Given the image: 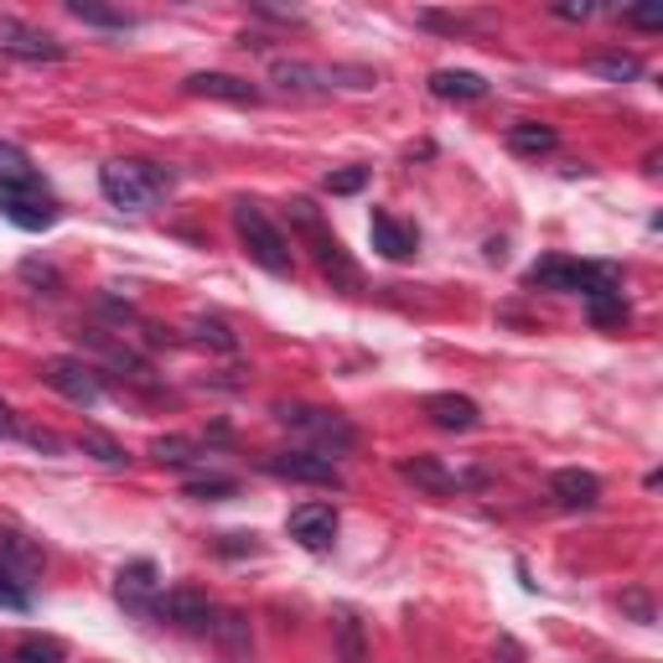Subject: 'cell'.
Masks as SVG:
<instances>
[{"label": "cell", "mask_w": 663, "mask_h": 663, "mask_svg": "<svg viewBox=\"0 0 663 663\" xmlns=\"http://www.w3.org/2000/svg\"><path fill=\"white\" fill-rule=\"evenodd\" d=\"M285 223H291V234L311 249L317 270L332 280L337 291H347V296H353V291H364V270L353 265V255L343 249V238L327 229V218H321V208L311 202V197H291V202H285Z\"/></svg>", "instance_id": "1"}, {"label": "cell", "mask_w": 663, "mask_h": 663, "mask_svg": "<svg viewBox=\"0 0 663 663\" xmlns=\"http://www.w3.org/2000/svg\"><path fill=\"white\" fill-rule=\"evenodd\" d=\"M234 229H238V244L249 249V259H255L265 275H275V280L296 275V249H291V238L280 234V223L265 213L259 202L238 197L234 202Z\"/></svg>", "instance_id": "2"}, {"label": "cell", "mask_w": 663, "mask_h": 663, "mask_svg": "<svg viewBox=\"0 0 663 663\" xmlns=\"http://www.w3.org/2000/svg\"><path fill=\"white\" fill-rule=\"evenodd\" d=\"M524 285H535V291H565V296H617L622 285V270L617 265H586V259H565V255H550L529 265V275Z\"/></svg>", "instance_id": "3"}, {"label": "cell", "mask_w": 663, "mask_h": 663, "mask_svg": "<svg viewBox=\"0 0 663 663\" xmlns=\"http://www.w3.org/2000/svg\"><path fill=\"white\" fill-rule=\"evenodd\" d=\"M275 420L280 426L300 430V435H311L317 441V456H343V451L358 446V430L347 415L337 409H317V405H275Z\"/></svg>", "instance_id": "4"}, {"label": "cell", "mask_w": 663, "mask_h": 663, "mask_svg": "<svg viewBox=\"0 0 663 663\" xmlns=\"http://www.w3.org/2000/svg\"><path fill=\"white\" fill-rule=\"evenodd\" d=\"M42 384L52 389V394H63L67 405H78V409H94L99 400H105L99 368L84 364V358H67V353H58V358H47L42 364Z\"/></svg>", "instance_id": "5"}, {"label": "cell", "mask_w": 663, "mask_h": 663, "mask_svg": "<svg viewBox=\"0 0 663 663\" xmlns=\"http://www.w3.org/2000/svg\"><path fill=\"white\" fill-rule=\"evenodd\" d=\"M0 52L16 63H63L67 42H58L52 32L22 22V16H0Z\"/></svg>", "instance_id": "6"}, {"label": "cell", "mask_w": 663, "mask_h": 663, "mask_svg": "<svg viewBox=\"0 0 663 663\" xmlns=\"http://www.w3.org/2000/svg\"><path fill=\"white\" fill-rule=\"evenodd\" d=\"M156 617L182 627V633H213L218 606H213V597L197 591V586H172V591L156 597Z\"/></svg>", "instance_id": "7"}, {"label": "cell", "mask_w": 663, "mask_h": 663, "mask_svg": "<svg viewBox=\"0 0 663 663\" xmlns=\"http://www.w3.org/2000/svg\"><path fill=\"white\" fill-rule=\"evenodd\" d=\"M0 213L11 218L16 229H26V234H42V229H52V223L63 218V208H58V197L37 182V187H0Z\"/></svg>", "instance_id": "8"}, {"label": "cell", "mask_w": 663, "mask_h": 663, "mask_svg": "<svg viewBox=\"0 0 663 663\" xmlns=\"http://www.w3.org/2000/svg\"><path fill=\"white\" fill-rule=\"evenodd\" d=\"M285 535L296 539L300 550L321 555V550H332V539H337V508H332V503H300V508H291V518H285Z\"/></svg>", "instance_id": "9"}, {"label": "cell", "mask_w": 663, "mask_h": 663, "mask_svg": "<svg viewBox=\"0 0 663 663\" xmlns=\"http://www.w3.org/2000/svg\"><path fill=\"white\" fill-rule=\"evenodd\" d=\"M265 467L285 477V482H311V488H343V471L332 456H317V451H280Z\"/></svg>", "instance_id": "10"}, {"label": "cell", "mask_w": 663, "mask_h": 663, "mask_svg": "<svg viewBox=\"0 0 663 663\" xmlns=\"http://www.w3.org/2000/svg\"><path fill=\"white\" fill-rule=\"evenodd\" d=\"M99 187H105V197L114 208H125V213H146L150 202H156L135 161H109V167H99Z\"/></svg>", "instance_id": "11"}, {"label": "cell", "mask_w": 663, "mask_h": 663, "mask_svg": "<svg viewBox=\"0 0 663 663\" xmlns=\"http://www.w3.org/2000/svg\"><path fill=\"white\" fill-rule=\"evenodd\" d=\"M270 84L291 99H327L332 94V73L317 63H300V58H275L270 63Z\"/></svg>", "instance_id": "12"}, {"label": "cell", "mask_w": 663, "mask_h": 663, "mask_svg": "<svg viewBox=\"0 0 663 663\" xmlns=\"http://www.w3.org/2000/svg\"><path fill=\"white\" fill-rule=\"evenodd\" d=\"M156 586H161V570L150 560H130L125 570L114 576V597L135 617H156Z\"/></svg>", "instance_id": "13"}, {"label": "cell", "mask_w": 663, "mask_h": 663, "mask_svg": "<svg viewBox=\"0 0 663 663\" xmlns=\"http://www.w3.org/2000/svg\"><path fill=\"white\" fill-rule=\"evenodd\" d=\"M182 88H187V94H197V99H218V105H249V109L265 99L249 78H234V73H193Z\"/></svg>", "instance_id": "14"}, {"label": "cell", "mask_w": 663, "mask_h": 663, "mask_svg": "<svg viewBox=\"0 0 663 663\" xmlns=\"http://www.w3.org/2000/svg\"><path fill=\"white\" fill-rule=\"evenodd\" d=\"M400 477L415 482L420 492H430V498H451V492L467 488V477H456L451 467H441L435 456H405V462H400Z\"/></svg>", "instance_id": "15"}, {"label": "cell", "mask_w": 663, "mask_h": 663, "mask_svg": "<svg viewBox=\"0 0 663 663\" xmlns=\"http://www.w3.org/2000/svg\"><path fill=\"white\" fill-rule=\"evenodd\" d=\"M550 498L560 508H597L601 503V477L597 471H580V467H565L550 477Z\"/></svg>", "instance_id": "16"}, {"label": "cell", "mask_w": 663, "mask_h": 663, "mask_svg": "<svg viewBox=\"0 0 663 663\" xmlns=\"http://www.w3.org/2000/svg\"><path fill=\"white\" fill-rule=\"evenodd\" d=\"M430 415V426L441 430H477V420H482V409H477V400H467V394H426V405H420Z\"/></svg>", "instance_id": "17"}, {"label": "cell", "mask_w": 663, "mask_h": 663, "mask_svg": "<svg viewBox=\"0 0 663 663\" xmlns=\"http://www.w3.org/2000/svg\"><path fill=\"white\" fill-rule=\"evenodd\" d=\"M368 234H373V249L384 259H409L420 249V234H415L409 223H400L394 213H373L368 218Z\"/></svg>", "instance_id": "18"}, {"label": "cell", "mask_w": 663, "mask_h": 663, "mask_svg": "<svg viewBox=\"0 0 663 663\" xmlns=\"http://www.w3.org/2000/svg\"><path fill=\"white\" fill-rule=\"evenodd\" d=\"M430 94L456 99V105H477V99H488V78L467 73V67H441V73H430Z\"/></svg>", "instance_id": "19"}, {"label": "cell", "mask_w": 663, "mask_h": 663, "mask_svg": "<svg viewBox=\"0 0 663 663\" xmlns=\"http://www.w3.org/2000/svg\"><path fill=\"white\" fill-rule=\"evenodd\" d=\"M213 638H218V648H223V663L255 659V638H249V617H244V612H218Z\"/></svg>", "instance_id": "20"}, {"label": "cell", "mask_w": 663, "mask_h": 663, "mask_svg": "<svg viewBox=\"0 0 663 663\" xmlns=\"http://www.w3.org/2000/svg\"><path fill=\"white\" fill-rule=\"evenodd\" d=\"M332 633H337V659L368 663V633H364V617H358L353 606H337V612H332Z\"/></svg>", "instance_id": "21"}, {"label": "cell", "mask_w": 663, "mask_h": 663, "mask_svg": "<svg viewBox=\"0 0 663 663\" xmlns=\"http://www.w3.org/2000/svg\"><path fill=\"white\" fill-rule=\"evenodd\" d=\"M555 146H560L555 125H539V120H518V125H508V150H514V156H550Z\"/></svg>", "instance_id": "22"}, {"label": "cell", "mask_w": 663, "mask_h": 663, "mask_svg": "<svg viewBox=\"0 0 663 663\" xmlns=\"http://www.w3.org/2000/svg\"><path fill=\"white\" fill-rule=\"evenodd\" d=\"M42 176L32 167V156H26L16 140H0V187H37Z\"/></svg>", "instance_id": "23"}, {"label": "cell", "mask_w": 663, "mask_h": 663, "mask_svg": "<svg viewBox=\"0 0 663 663\" xmlns=\"http://www.w3.org/2000/svg\"><path fill=\"white\" fill-rule=\"evenodd\" d=\"M67 16H78L84 26H105V32H130L135 26L130 11H114L105 0H67Z\"/></svg>", "instance_id": "24"}, {"label": "cell", "mask_w": 663, "mask_h": 663, "mask_svg": "<svg viewBox=\"0 0 663 663\" xmlns=\"http://www.w3.org/2000/svg\"><path fill=\"white\" fill-rule=\"evenodd\" d=\"M0 560H5V570H16V576H37V570H42V550L22 535H0Z\"/></svg>", "instance_id": "25"}, {"label": "cell", "mask_w": 663, "mask_h": 663, "mask_svg": "<svg viewBox=\"0 0 663 663\" xmlns=\"http://www.w3.org/2000/svg\"><path fill=\"white\" fill-rule=\"evenodd\" d=\"M11 663H67V648L47 633H26L16 648H11Z\"/></svg>", "instance_id": "26"}, {"label": "cell", "mask_w": 663, "mask_h": 663, "mask_svg": "<svg viewBox=\"0 0 663 663\" xmlns=\"http://www.w3.org/2000/svg\"><path fill=\"white\" fill-rule=\"evenodd\" d=\"M591 73L612 78V84H633V78H642V58H633V52H601V58H591Z\"/></svg>", "instance_id": "27"}, {"label": "cell", "mask_w": 663, "mask_h": 663, "mask_svg": "<svg viewBox=\"0 0 663 663\" xmlns=\"http://www.w3.org/2000/svg\"><path fill=\"white\" fill-rule=\"evenodd\" d=\"M150 456H156L161 467H187V462L202 456V446L187 441V435H161V441H150Z\"/></svg>", "instance_id": "28"}, {"label": "cell", "mask_w": 663, "mask_h": 663, "mask_svg": "<svg viewBox=\"0 0 663 663\" xmlns=\"http://www.w3.org/2000/svg\"><path fill=\"white\" fill-rule=\"evenodd\" d=\"M187 498H197V503L238 498V477H218V471H208V477H187Z\"/></svg>", "instance_id": "29"}, {"label": "cell", "mask_w": 663, "mask_h": 663, "mask_svg": "<svg viewBox=\"0 0 663 663\" xmlns=\"http://www.w3.org/2000/svg\"><path fill=\"white\" fill-rule=\"evenodd\" d=\"M78 446H84L94 462H105V467H125V462H130V451L120 446L114 435H105V430H84V435H78Z\"/></svg>", "instance_id": "30"}, {"label": "cell", "mask_w": 663, "mask_h": 663, "mask_svg": "<svg viewBox=\"0 0 663 663\" xmlns=\"http://www.w3.org/2000/svg\"><path fill=\"white\" fill-rule=\"evenodd\" d=\"M22 280L37 296H63V275H58V265H47V259H22Z\"/></svg>", "instance_id": "31"}, {"label": "cell", "mask_w": 663, "mask_h": 663, "mask_svg": "<svg viewBox=\"0 0 663 663\" xmlns=\"http://www.w3.org/2000/svg\"><path fill=\"white\" fill-rule=\"evenodd\" d=\"M193 332H197V343L218 347V353H234V347H238V337L229 332V321H223V317H197Z\"/></svg>", "instance_id": "32"}, {"label": "cell", "mask_w": 663, "mask_h": 663, "mask_svg": "<svg viewBox=\"0 0 663 663\" xmlns=\"http://www.w3.org/2000/svg\"><path fill=\"white\" fill-rule=\"evenodd\" d=\"M0 612H32V591H26L22 576L5 570V565H0Z\"/></svg>", "instance_id": "33"}, {"label": "cell", "mask_w": 663, "mask_h": 663, "mask_svg": "<svg viewBox=\"0 0 663 663\" xmlns=\"http://www.w3.org/2000/svg\"><path fill=\"white\" fill-rule=\"evenodd\" d=\"M332 197H353V193H364L368 187V172L364 167H347V172H327V182H321Z\"/></svg>", "instance_id": "34"}, {"label": "cell", "mask_w": 663, "mask_h": 663, "mask_svg": "<svg viewBox=\"0 0 663 663\" xmlns=\"http://www.w3.org/2000/svg\"><path fill=\"white\" fill-rule=\"evenodd\" d=\"M135 167H140V176H146L150 197H172L176 193V172H172V167H161V161H135Z\"/></svg>", "instance_id": "35"}, {"label": "cell", "mask_w": 663, "mask_h": 663, "mask_svg": "<svg viewBox=\"0 0 663 663\" xmlns=\"http://www.w3.org/2000/svg\"><path fill=\"white\" fill-rule=\"evenodd\" d=\"M591 321H597V327H622V321H627V300H622V291L617 296H591Z\"/></svg>", "instance_id": "36"}, {"label": "cell", "mask_w": 663, "mask_h": 663, "mask_svg": "<svg viewBox=\"0 0 663 663\" xmlns=\"http://www.w3.org/2000/svg\"><path fill=\"white\" fill-rule=\"evenodd\" d=\"M622 612H633V622L653 627V601H648V591H622Z\"/></svg>", "instance_id": "37"}, {"label": "cell", "mask_w": 663, "mask_h": 663, "mask_svg": "<svg viewBox=\"0 0 663 663\" xmlns=\"http://www.w3.org/2000/svg\"><path fill=\"white\" fill-rule=\"evenodd\" d=\"M16 441H26V446H37V451H63V435L37 430V426H22V435H16Z\"/></svg>", "instance_id": "38"}, {"label": "cell", "mask_w": 663, "mask_h": 663, "mask_svg": "<svg viewBox=\"0 0 663 663\" xmlns=\"http://www.w3.org/2000/svg\"><path fill=\"white\" fill-rule=\"evenodd\" d=\"M622 22L638 32H663V11H622Z\"/></svg>", "instance_id": "39"}, {"label": "cell", "mask_w": 663, "mask_h": 663, "mask_svg": "<svg viewBox=\"0 0 663 663\" xmlns=\"http://www.w3.org/2000/svg\"><path fill=\"white\" fill-rule=\"evenodd\" d=\"M218 550H223V555H244V550L255 555L259 544H255V535H223V539H218Z\"/></svg>", "instance_id": "40"}, {"label": "cell", "mask_w": 663, "mask_h": 663, "mask_svg": "<svg viewBox=\"0 0 663 663\" xmlns=\"http://www.w3.org/2000/svg\"><path fill=\"white\" fill-rule=\"evenodd\" d=\"M555 16H560V22H586V16H591V5H586V0H580V5H555Z\"/></svg>", "instance_id": "41"}, {"label": "cell", "mask_w": 663, "mask_h": 663, "mask_svg": "<svg viewBox=\"0 0 663 663\" xmlns=\"http://www.w3.org/2000/svg\"><path fill=\"white\" fill-rule=\"evenodd\" d=\"M0 435H5V441H16V435H22V420H16L5 405H0Z\"/></svg>", "instance_id": "42"}, {"label": "cell", "mask_w": 663, "mask_h": 663, "mask_svg": "<svg viewBox=\"0 0 663 663\" xmlns=\"http://www.w3.org/2000/svg\"><path fill=\"white\" fill-rule=\"evenodd\" d=\"M420 22H426V26H435V32H462V22H456V16H435V11H426Z\"/></svg>", "instance_id": "43"}, {"label": "cell", "mask_w": 663, "mask_h": 663, "mask_svg": "<svg viewBox=\"0 0 663 663\" xmlns=\"http://www.w3.org/2000/svg\"><path fill=\"white\" fill-rule=\"evenodd\" d=\"M498 653H503V663H518V659H524V653H518V642H514V638H503V642H498Z\"/></svg>", "instance_id": "44"}]
</instances>
